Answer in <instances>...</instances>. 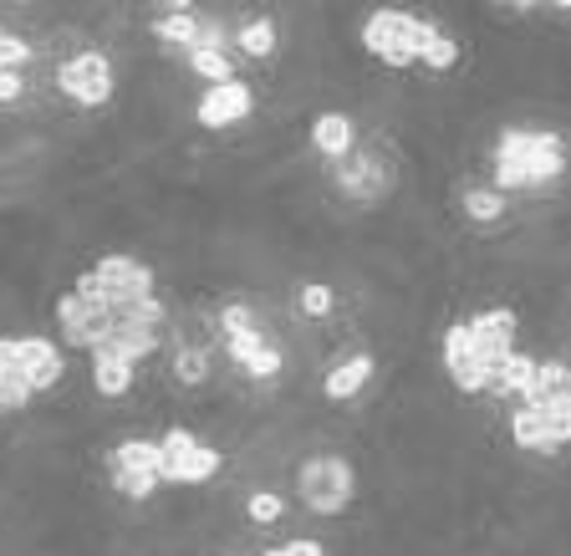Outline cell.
Segmentation results:
<instances>
[{
    "mask_svg": "<svg viewBox=\"0 0 571 556\" xmlns=\"http://www.w3.org/2000/svg\"><path fill=\"white\" fill-rule=\"evenodd\" d=\"M561 174H567V148L551 128H500V138L490 144V189L495 194L551 189Z\"/></svg>",
    "mask_w": 571,
    "mask_h": 556,
    "instance_id": "obj_1",
    "label": "cell"
},
{
    "mask_svg": "<svg viewBox=\"0 0 571 556\" xmlns=\"http://www.w3.org/2000/svg\"><path fill=\"white\" fill-rule=\"evenodd\" d=\"M515 332H521V316L511 306H485V312L464 316V352L460 363H450V378L460 393H485L495 368L515 352Z\"/></svg>",
    "mask_w": 571,
    "mask_h": 556,
    "instance_id": "obj_2",
    "label": "cell"
},
{
    "mask_svg": "<svg viewBox=\"0 0 571 556\" xmlns=\"http://www.w3.org/2000/svg\"><path fill=\"white\" fill-rule=\"evenodd\" d=\"M434 31H439L434 21H424V16H414V11H398V6H383V11L363 16V47L373 51L383 67H414Z\"/></svg>",
    "mask_w": 571,
    "mask_h": 556,
    "instance_id": "obj_3",
    "label": "cell"
},
{
    "mask_svg": "<svg viewBox=\"0 0 571 556\" xmlns=\"http://www.w3.org/2000/svg\"><path fill=\"white\" fill-rule=\"evenodd\" d=\"M296 496L316 516H342L357 496V475L342 455H312L296 465Z\"/></svg>",
    "mask_w": 571,
    "mask_h": 556,
    "instance_id": "obj_4",
    "label": "cell"
},
{
    "mask_svg": "<svg viewBox=\"0 0 571 556\" xmlns=\"http://www.w3.org/2000/svg\"><path fill=\"white\" fill-rule=\"evenodd\" d=\"M158 485H205L225 470V455L205 439H195L189 429H169L158 439Z\"/></svg>",
    "mask_w": 571,
    "mask_h": 556,
    "instance_id": "obj_5",
    "label": "cell"
},
{
    "mask_svg": "<svg viewBox=\"0 0 571 556\" xmlns=\"http://www.w3.org/2000/svg\"><path fill=\"white\" fill-rule=\"evenodd\" d=\"M112 87H118V77H112V61L102 51H77V57H67L57 67V92L67 103H77V108L112 103Z\"/></svg>",
    "mask_w": 571,
    "mask_h": 556,
    "instance_id": "obj_6",
    "label": "cell"
},
{
    "mask_svg": "<svg viewBox=\"0 0 571 556\" xmlns=\"http://www.w3.org/2000/svg\"><path fill=\"white\" fill-rule=\"evenodd\" d=\"M158 439H122L118 449L108 455L112 465V490L122 500H148L158 490Z\"/></svg>",
    "mask_w": 571,
    "mask_h": 556,
    "instance_id": "obj_7",
    "label": "cell"
},
{
    "mask_svg": "<svg viewBox=\"0 0 571 556\" xmlns=\"http://www.w3.org/2000/svg\"><path fill=\"white\" fill-rule=\"evenodd\" d=\"M92 276H98L102 302H108L112 316H118L122 306H134V302H144V296H154V266L134 261V255H102L98 266H92Z\"/></svg>",
    "mask_w": 571,
    "mask_h": 556,
    "instance_id": "obj_8",
    "label": "cell"
},
{
    "mask_svg": "<svg viewBox=\"0 0 571 556\" xmlns=\"http://www.w3.org/2000/svg\"><path fill=\"white\" fill-rule=\"evenodd\" d=\"M57 326H61V342L67 348H82V352H98L112 332V312L102 306H87L77 296H61L57 302Z\"/></svg>",
    "mask_w": 571,
    "mask_h": 556,
    "instance_id": "obj_9",
    "label": "cell"
},
{
    "mask_svg": "<svg viewBox=\"0 0 571 556\" xmlns=\"http://www.w3.org/2000/svg\"><path fill=\"white\" fill-rule=\"evenodd\" d=\"M11 358H16V373L31 383V393H47V388H57L61 373H67V358H61V348L51 338H16Z\"/></svg>",
    "mask_w": 571,
    "mask_h": 556,
    "instance_id": "obj_10",
    "label": "cell"
},
{
    "mask_svg": "<svg viewBox=\"0 0 571 556\" xmlns=\"http://www.w3.org/2000/svg\"><path fill=\"white\" fill-rule=\"evenodd\" d=\"M332 169H337L342 194H353V199H377V194L393 184V169L373 154V148H353V154L337 158Z\"/></svg>",
    "mask_w": 571,
    "mask_h": 556,
    "instance_id": "obj_11",
    "label": "cell"
},
{
    "mask_svg": "<svg viewBox=\"0 0 571 556\" xmlns=\"http://www.w3.org/2000/svg\"><path fill=\"white\" fill-rule=\"evenodd\" d=\"M250 108H256V92L235 77V82H215V87H205V97H199V108H195V118L205 123V128H230V123H240V118H250Z\"/></svg>",
    "mask_w": 571,
    "mask_h": 556,
    "instance_id": "obj_12",
    "label": "cell"
},
{
    "mask_svg": "<svg viewBox=\"0 0 571 556\" xmlns=\"http://www.w3.org/2000/svg\"><path fill=\"white\" fill-rule=\"evenodd\" d=\"M158 342H164V332H154V326L134 322V316H112V332H108V342H102V348L118 352L122 363L138 368L144 358H154V352H158Z\"/></svg>",
    "mask_w": 571,
    "mask_h": 556,
    "instance_id": "obj_13",
    "label": "cell"
},
{
    "mask_svg": "<svg viewBox=\"0 0 571 556\" xmlns=\"http://www.w3.org/2000/svg\"><path fill=\"white\" fill-rule=\"evenodd\" d=\"M373 352H353V358H342L337 368H332L327 378H322V393H327L332 403H347V399H357L367 383H373Z\"/></svg>",
    "mask_w": 571,
    "mask_h": 556,
    "instance_id": "obj_14",
    "label": "cell"
},
{
    "mask_svg": "<svg viewBox=\"0 0 571 556\" xmlns=\"http://www.w3.org/2000/svg\"><path fill=\"white\" fill-rule=\"evenodd\" d=\"M312 148L327 164H337V158H347L357 148V128H353V118L347 113H322V118L312 123Z\"/></svg>",
    "mask_w": 571,
    "mask_h": 556,
    "instance_id": "obj_15",
    "label": "cell"
},
{
    "mask_svg": "<svg viewBox=\"0 0 571 556\" xmlns=\"http://www.w3.org/2000/svg\"><path fill=\"white\" fill-rule=\"evenodd\" d=\"M148 31H154L164 47H184V51L199 47V16L189 11V6H169V11H158V21H148Z\"/></svg>",
    "mask_w": 571,
    "mask_h": 556,
    "instance_id": "obj_16",
    "label": "cell"
},
{
    "mask_svg": "<svg viewBox=\"0 0 571 556\" xmlns=\"http://www.w3.org/2000/svg\"><path fill=\"white\" fill-rule=\"evenodd\" d=\"M531 378H535V358H531V352L515 348L511 358H505V363L495 368V378H490L485 393H490V399H521L525 388H531Z\"/></svg>",
    "mask_w": 571,
    "mask_h": 556,
    "instance_id": "obj_17",
    "label": "cell"
},
{
    "mask_svg": "<svg viewBox=\"0 0 571 556\" xmlns=\"http://www.w3.org/2000/svg\"><path fill=\"white\" fill-rule=\"evenodd\" d=\"M87 358H92V383H98L102 399H122L134 388V363H122L118 352L98 348V352H87Z\"/></svg>",
    "mask_w": 571,
    "mask_h": 556,
    "instance_id": "obj_18",
    "label": "cell"
},
{
    "mask_svg": "<svg viewBox=\"0 0 571 556\" xmlns=\"http://www.w3.org/2000/svg\"><path fill=\"white\" fill-rule=\"evenodd\" d=\"M511 439H515V449H531V455H561V449L551 445V435H547V419H541V409H521V403H515Z\"/></svg>",
    "mask_w": 571,
    "mask_h": 556,
    "instance_id": "obj_19",
    "label": "cell"
},
{
    "mask_svg": "<svg viewBox=\"0 0 571 556\" xmlns=\"http://www.w3.org/2000/svg\"><path fill=\"white\" fill-rule=\"evenodd\" d=\"M230 47H240L245 57H270V51L280 47V31L270 16H250V21H240L230 31Z\"/></svg>",
    "mask_w": 571,
    "mask_h": 556,
    "instance_id": "obj_20",
    "label": "cell"
},
{
    "mask_svg": "<svg viewBox=\"0 0 571 556\" xmlns=\"http://www.w3.org/2000/svg\"><path fill=\"white\" fill-rule=\"evenodd\" d=\"M460 209L474 220V225H495L505 215V194H495L490 184H464L460 189Z\"/></svg>",
    "mask_w": 571,
    "mask_h": 556,
    "instance_id": "obj_21",
    "label": "cell"
},
{
    "mask_svg": "<svg viewBox=\"0 0 571 556\" xmlns=\"http://www.w3.org/2000/svg\"><path fill=\"white\" fill-rule=\"evenodd\" d=\"M184 57H189V72L205 77V87H215V82H235V61H230V51L195 47V51H184Z\"/></svg>",
    "mask_w": 571,
    "mask_h": 556,
    "instance_id": "obj_22",
    "label": "cell"
},
{
    "mask_svg": "<svg viewBox=\"0 0 571 556\" xmlns=\"http://www.w3.org/2000/svg\"><path fill=\"white\" fill-rule=\"evenodd\" d=\"M31 399H37V393H31V383H26L16 368H0V413H21Z\"/></svg>",
    "mask_w": 571,
    "mask_h": 556,
    "instance_id": "obj_23",
    "label": "cell"
},
{
    "mask_svg": "<svg viewBox=\"0 0 571 556\" xmlns=\"http://www.w3.org/2000/svg\"><path fill=\"white\" fill-rule=\"evenodd\" d=\"M280 516H286V500H280L276 490H256V496H245V520H250V526H276Z\"/></svg>",
    "mask_w": 571,
    "mask_h": 556,
    "instance_id": "obj_24",
    "label": "cell"
},
{
    "mask_svg": "<svg viewBox=\"0 0 571 556\" xmlns=\"http://www.w3.org/2000/svg\"><path fill=\"white\" fill-rule=\"evenodd\" d=\"M419 61H424V67H434V72H450L454 61H460V47H454L450 31H434V37L424 41V51H419Z\"/></svg>",
    "mask_w": 571,
    "mask_h": 556,
    "instance_id": "obj_25",
    "label": "cell"
},
{
    "mask_svg": "<svg viewBox=\"0 0 571 556\" xmlns=\"http://www.w3.org/2000/svg\"><path fill=\"white\" fill-rule=\"evenodd\" d=\"M174 378H179V383H205L209 378L205 348H179V358H174Z\"/></svg>",
    "mask_w": 571,
    "mask_h": 556,
    "instance_id": "obj_26",
    "label": "cell"
},
{
    "mask_svg": "<svg viewBox=\"0 0 571 556\" xmlns=\"http://www.w3.org/2000/svg\"><path fill=\"white\" fill-rule=\"evenodd\" d=\"M266 332H260V326H245V332H230V338H225V348H230V358H235V363H250V358H256V352L260 348H266Z\"/></svg>",
    "mask_w": 571,
    "mask_h": 556,
    "instance_id": "obj_27",
    "label": "cell"
},
{
    "mask_svg": "<svg viewBox=\"0 0 571 556\" xmlns=\"http://www.w3.org/2000/svg\"><path fill=\"white\" fill-rule=\"evenodd\" d=\"M296 302H302V312H306V316H332L337 296H332V286H322V281H306Z\"/></svg>",
    "mask_w": 571,
    "mask_h": 556,
    "instance_id": "obj_28",
    "label": "cell"
},
{
    "mask_svg": "<svg viewBox=\"0 0 571 556\" xmlns=\"http://www.w3.org/2000/svg\"><path fill=\"white\" fill-rule=\"evenodd\" d=\"M280 368H286V352H280L276 342H266V348H260L256 358L245 363V378H276Z\"/></svg>",
    "mask_w": 571,
    "mask_h": 556,
    "instance_id": "obj_29",
    "label": "cell"
},
{
    "mask_svg": "<svg viewBox=\"0 0 571 556\" xmlns=\"http://www.w3.org/2000/svg\"><path fill=\"white\" fill-rule=\"evenodd\" d=\"M245 326H256V312H250L245 302H230L225 312H219V332H225V338H230V332H245Z\"/></svg>",
    "mask_w": 571,
    "mask_h": 556,
    "instance_id": "obj_30",
    "label": "cell"
},
{
    "mask_svg": "<svg viewBox=\"0 0 571 556\" xmlns=\"http://www.w3.org/2000/svg\"><path fill=\"white\" fill-rule=\"evenodd\" d=\"M26 97V77L21 72H0V108H16Z\"/></svg>",
    "mask_w": 571,
    "mask_h": 556,
    "instance_id": "obj_31",
    "label": "cell"
},
{
    "mask_svg": "<svg viewBox=\"0 0 571 556\" xmlns=\"http://www.w3.org/2000/svg\"><path fill=\"white\" fill-rule=\"evenodd\" d=\"M260 556H327V546L322 542H286V546H270V552Z\"/></svg>",
    "mask_w": 571,
    "mask_h": 556,
    "instance_id": "obj_32",
    "label": "cell"
}]
</instances>
